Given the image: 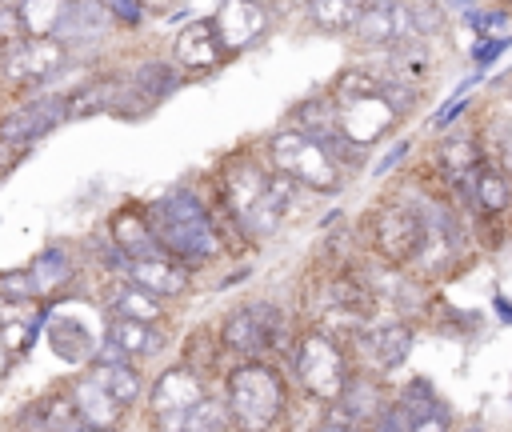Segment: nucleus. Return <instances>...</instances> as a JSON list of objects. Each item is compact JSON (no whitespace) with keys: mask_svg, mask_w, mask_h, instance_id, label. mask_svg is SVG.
<instances>
[{"mask_svg":"<svg viewBox=\"0 0 512 432\" xmlns=\"http://www.w3.org/2000/svg\"><path fill=\"white\" fill-rule=\"evenodd\" d=\"M508 44H512V32H508V36H480V44L472 48V60L484 68V64H492L496 56H504Z\"/></svg>","mask_w":512,"mask_h":432,"instance_id":"nucleus-39","label":"nucleus"},{"mask_svg":"<svg viewBox=\"0 0 512 432\" xmlns=\"http://www.w3.org/2000/svg\"><path fill=\"white\" fill-rule=\"evenodd\" d=\"M484 140H488L484 156H488L496 168H504V172L512 176V96H504V100H496V104H492V112H488V128H484Z\"/></svg>","mask_w":512,"mask_h":432,"instance_id":"nucleus-25","label":"nucleus"},{"mask_svg":"<svg viewBox=\"0 0 512 432\" xmlns=\"http://www.w3.org/2000/svg\"><path fill=\"white\" fill-rule=\"evenodd\" d=\"M480 160H484V144L476 140V132H448L444 140H440V148H436V164H440V172H444V180L452 184V180H460V176H468L472 168H480Z\"/></svg>","mask_w":512,"mask_h":432,"instance_id":"nucleus-23","label":"nucleus"},{"mask_svg":"<svg viewBox=\"0 0 512 432\" xmlns=\"http://www.w3.org/2000/svg\"><path fill=\"white\" fill-rule=\"evenodd\" d=\"M176 84H180L176 68H172V64H160V60L140 64V68H136V76H132V88L144 96V104H156L160 96L176 92Z\"/></svg>","mask_w":512,"mask_h":432,"instance_id":"nucleus-31","label":"nucleus"},{"mask_svg":"<svg viewBox=\"0 0 512 432\" xmlns=\"http://www.w3.org/2000/svg\"><path fill=\"white\" fill-rule=\"evenodd\" d=\"M220 192H224V204L228 212L236 216V224L248 232V236H272L296 196V184L280 172H264L256 160L240 156L224 168L220 176Z\"/></svg>","mask_w":512,"mask_h":432,"instance_id":"nucleus-1","label":"nucleus"},{"mask_svg":"<svg viewBox=\"0 0 512 432\" xmlns=\"http://www.w3.org/2000/svg\"><path fill=\"white\" fill-rule=\"evenodd\" d=\"M408 24H412L416 40L440 36L448 28V4H440V0H412L408 4Z\"/></svg>","mask_w":512,"mask_h":432,"instance_id":"nucleus-34","label":"nucleus"},{"mask_svg":"<svg viewBox=\"0 0 512 432\" xmlns=\"http://www.w3.org/2000/svg\"><path fill=\"white\" fill-rule=\"evenodd\" d=\"M68 48L60 40H16L8 52H4V76L8 80H44L52 76L60 64H64Z\"/></svg>","mask_w":512,"mask_h":432,"instance_id":"nucleus-10","label":"nucleus"},{"mask_svg":"<svg viewBox=\"0 0 512 432\" xmlns=\"http://www.w3.org/2000/svg\"><path fill=\"white\" fill-rule=\"evenodd\" d=\"M44 428H48V432H96V428H88V424L76 416L72 400H52V404H44Z\"/></svg>","mask_w":512,"mask_h":432,"instance_id":"nucleus-35","label":"nucleus"},{"mask_svg":"<svg viewBox=\"0 0 512 432\" xmlns=\"http://www.w3.org/2000/svg\"><path fill=\"white\" fill-rule=\"evenodd\" d=\"M468 212L476 220H500L512 212V176L496 168L488 156L472 172V192H468Z\"/></svg>","mask_w":512,"mask_h":432,"instance_id":"nucleus-12","label":"nucleus"},{"mask_svg":"<svg viewBox=\"0 0 512 432\" xmlns=\"http://www.w3.org/2000/svg\"><path fill=\"white\" fill-rule=\"evenodd\" d=\"M368 432H412V420H408V412H404L396 400H388L384 412L368 424Z\"/></svg>","mask_w":512,"mask_h":432,"instance_id":"nucleus-38","label":"nucleus"},{"mask_svg":"<svg viewBox=\"0 0 512 432\" xmlns=\"http://www.w3.org/2000/svg\"><path fill=\"white\" fill-rule=\"evenodd\" d=\"M500 4H504V8H508V4H512V0H500Z\"/></svg>","mask_w":512,"mask_h":432,"instance_id":"nucleus-48","label":"nucleus"},{"mask_svg":"<svg viewBox=\"0 0 512 432\" xmlns=\"http://www.w3.org/2000/svg\"><path fill=\"white\" fill-rule=\"evenodd\" d=\"M280 332V316L272 304H244L236 312H228V320L220 324V340L224 348L240 352V356H260Z\"/></svg>","mask_w":512,"mask_h":432,"instance_id":"nucleus-7","label":"nucleus"},{"mask_svg":"<svg viewBox=\"0 0 512 432\" xmlns=\"http://www.w3.org/2000/svg\"><path fill=\"white\" fill-rule=\"evenodd\" d=\"M268 152H272V164L280 176H288L292 184H304V188H316V192H336L344 184V172L340 164L324 152V144H316L312 136L304 132H276L268 140Z\"/></svg>","mask_w":512,"mask_h":432,"instance_id":"nucleus-4","label":"nucleus"},{"mask_svg":"<svg viewBox=\"0 0 512 432\" xmlns=\"http://www.w3.org/2000/svg\"><path fill=\"white\" fill-rule=\"evenodd\" d=\"M228 416L240 432H268L284 408V388H280V376L268 368V364H240L228 372Z\"/></svg>","mask_w":512,"mask_h":432,"instance_id":"nucleus-3","label":"nucleus"},{"mask_svg":"<svg viewBox=\"0 0 512 432\" xmlns=\"http://www.w3.org/2000/svg\"><path fill=\"white\" fill-rule=\"evenodd\" d=\"M92 376L104 384V392H108L120 408H128V404L140 396V376H136L128 364H100V368H92Z\"/></svg>","mask_w":512,"mask_h":432,"instance_id":"nucleus-32","label":"nucleus"},{"mask_svg":"<svg viewBox=\"0 0 512 432\" xmlns=\"http://www.w3.org/2000/svg\"><path fill=\"white\" fill-rule=\"evenodd\" d=\"M68 8H72V0H20L16 16H20V28H24V36L48 40V36H52V32L64 24Z\"/></svg>","mask_w":512,"mask_h":432,"instance_id":"nucleus-26","label":"nucleus"},{"mask_svg":"<svg viewBox=\"0 0 512 432\" xmlns=\"http://www.w3.org/2000/svg\"><path fill=\"white\" fill-rule=\"evenodd\" d=\"M384 392H380V384L372 380V376H360V372H352L348 376V384H344V392H340V400L332 404V420L336 424H356V428H368L380 412H384Z\"/></svg>","mask_w":512,"mask_h":432,"instance_id":"nucleus-13","label":"nucleus"},{"mask_svg":"<svg viewBox=\"0 0 512 432\" xmlns=\"http://www.w3.org/2000/svg\"><path fill=\"white\" fill-rule=\"evenodd\" d=\"M72 408H76V416L88 424V428H96V432H112L116 424H120V404L104 392V384L88 372V376H80L76 384H72Z\"/></svg>","mask_w":512,"mask_h":432,"instance_id":"nucleus-15","label":"nucleus"},{"mask_svg":"<svg viewBox=\"0 0 512 432\" xmlns=\"http://www.w3.org/2000/svg\"><path fill=\"white\" fill-rule=\"evenodd\" d=\"M32 280H36V292L44 296V292H56L68 276H72V264H68V256L60 252V248H48V252H40L36 260H32Z\"/></svg>","mask_w":512,"mask_h":432,"instance_id":"nucleus-33","label":"nucleus"},{"mask_svg":"<svg viewBox=\"0 0 512 432\" xmlns=\"http://www.w3.org/2000/svg\"><path fill=\"white\" fill-rule=\"evenodd\" d=\"M112 240L128 260H148V256L160 252V244L152 236V224L140 208H124V212L112 216Z\"/></svg>","mask_w":512,"mask_h":432,"instance_id":"nucleus-21","label":"nucleus"},{"mask_svg":"<svg viewBox=\"0 0 512 432\" xmlns=\"http://www.w3.org/2000/svg\"><path fill=\"white\" fill-rule=\"evenodd\" d=\"M496 308H500V316L512 324V304H508V296H496Z\"/></svg>","mask_w":512,"mask_h":432,"instance_id":"nucleus-46","label":"nucleus"},{"mask_svg":"<svg viewBox=\"0 0 512 432\" xmlns=\"http://www.w3.org/2000/svg\"><path fill=\"white\" fill-rule=\"evenodd\" d=\"M112 432H116V428H112Z\"/></svg>","mask_w":512,"mask_h":432,"instance_id":"nucleus-49","label":"nucleus"},{"mask_svg":"<svg viewBox=\"0 0 512 432\" xmlns=\"http://www.w3.org/2000/svg\"><path fill=\"white\" fill-rule=\"evenodd\" d=\"M372 244L392 268H408L424 244V208L412 200H392L372 212Z\"/></svg>","mask_w":512,"mask_h":432,"instance_id":"nucleus-6","label":"nucleus"},{"mask_svg":"<svg viewBox=\"0 0 512 432\" xmlns=\"http://www.w3.org/2000/svg\"><path fill=\"white\" fill-rule=\"evenodd\" d=\"M352 36L360 48H396L412 36L408 24V0H368L360 20L352 24Z\"/></svg>","mask_w":512,"mask_h":432,"instance_id":"nucleus-9","label":"nucleus"},{"mask_svg":"<svg viewBox=\"0 0 512 432\" xmlns=\"http://www.w3.org/2000/svg\"><path fill=\"white\" fill-rule=\"evenodd\" d=\"M464 108H468V100H464V96H456V100H452V104H448V108H444V112L436 116V128H444L448 120H456V116H460Z\"/></svg>","mask_w":512,"mask_h":432,"instance_id":"nucleus-43","label":"nucleus"},{"mask_svg":"<svg viewBox=\"0 0 512 432\" xmlns=\"http://www.w3.org/2000/svg\"><path fill=\"white\" fill-rule=\"evenodd\" d=\"M60 32V44H96L104 32H108V8L104 0H72L64 24L56 28Z\"/></svg>","mask_w":512,"mask_h":432,"instance_id":"nucleus-20","label":"nucleus"},{"mask_svg":"<svg viewBox=\"0 0 512 432\" xmlns=\"http://www.w3.org/2000/svg\"><path fill=\"white\" fill-rule=\"evenodd\" d=\"M220 56H224V48H220V40H216L212 16H208V20H192V24L176 36V60H180L184 68H212V64H220Z\"/></svg>","mask_w":512,"mask_h":432,"instance_id":"nucleus-22","label":"nucleus"},{"mask_svg":"<svg viewBox=\"0 0 512 432\" xmlns=\"http://www.w3.org/2000/svg\"><path fill=\"white\" fill-rule=\"evenodd\" d=\"M480 36H508V8L500 4V8H476V12H468L464 16Z\"/></svg>","mask_w":512,"mask_h":432,"instance_id":"nucleus-37","label":"nucleus"},{"mask_svg":"<svg viewBox=\"0 0 512 432\" xmlns=\"http://www.w3.org/2000/svg\"><path fill=\"white\" fill-rule=\"evenodd\" d=\"M152 236L160 252L176 260H208L220 252V236L204 212V204L188 188H172L152 204Z\"/></svg>","mask_w":512,"mask_h":432,"instance_id":"nucleus-2","label":"nucleus"},{"mask_svg":"<svg viewBox=\"0 0 512 432\" xmlns=\"http://www.w3.org/2000/svg\"><path fill=\"white\" fill-rule=\"evenodd\" d=\"M64 108H68L64 100H36V104H24V108H16V112H8V116L0 120V140H4V144H28V140H36L40 132H48Z\"/></svg>","mask_w":512,"mask_h":432,"instance_id":"nucleus-18","label":"nucleus"},{"mask_svg":"<svg viewBox=\"0 0 512 432\" xmlns=\"http://www.w3.org/2000/svg\"><path fill=\"white\" fill-rule=\"evenodd\" d=\"M400 156H404V144H396V148H392V152H388V156H384V160L376 164V176H384V172H388V168H392V164H396Z\"/></svg>","mask_w":512,"mask_h":432,"instance_id":"nucleus-45","label":"nucleus"},{"mask_svg":"<svg viewBox=\"0 0 512 432\" xmlns=\"http://www.w3.org/2000/svg\"><path fill=\"white\" fill-rule=\"evenodd\" d=\"M48 340H52L56 356H64L68 364H80V360H88V352H96L92 336H88L84 324H76V320H56V324L48 328Z\"/></svg>","mask_w":512,"mask_h":432,"instance_id":"nucleus-30","label":"nucleus"},{"mask_svg":"<svg viewBox=\"0 0 512 432\" xmlns=\"http://www.w3.org/2000/svg\"><path fill=\"white\" fill-rule=\"evenodd\" d=\"M4 368H8V352H4V344H0V376H4Z\"/></svg>","mask_w":512,"mask_h":432,"instance_id":"nucleus-47","label":"nucleus"},{"mask_svg":"<svg viewBox=\"0 0 512 432\" xmlns=\"http://www.w3.org/2000/svg\"><path fill=\"white\" fill-rule=\"evenodd\" d=\"M292 132H304V136H312L316 144L328 140V136H336V132H340V108H336V100H332V96L300 100V104L292 108Z\"/></svg>","mask_w":512,"mask_h":432,"instance_id":"nucleus-24","label":"nucleus"},{"mask_svg":"<svg viewBox=\"0 0 512 432\" xmlns=\"http://www.w3.org/2000/svg\"><path fill=\"white\" fill-rule=\"evenodd\" d=\"M412 432H456V428H452V412H448V404H440V408H432L428 416L412 420Z\"/></svg>","mask_w":512,"mask_h":432,"instance_id":"nucleus-40","label":"nucleus"},{"mask_svg":"<svg viewBox=\"0 0 512 432\" xmlns=\"http://www.w3.org/2000/svg\"><path fill=\"white\" fill-rule=\"evenodd\" d=\"M296 376L320 404H336L352 372H348L340 344L316 328V332H304L296 344Z\"/></svg>","mask_w":512,"mask_h":432,"instance_id":"nucleus-5","label":"nucleus"},{"mask_svg":"<svg viewBox=\"0 0 512 432\" xmlns=\"http://www.w3.org/2000/svg\"><path fill=\"white\" fill-rule=\"evenodd\" d=\"M368 0H308V20L320 32H352Z\"/></svg>","mask_w":512,"mask_h":432,"instance_id":"nucleus-29","label":"nucleus"},{"mask_svg":"<svg viewBox=\"0 0 512 432\" xmlns=\"http://www.w3.org/2000/svg\"><path fill=\"white\" fill-rule=\"evenodd\" d=\"M364 348H368L376 372H392V368H400V364L408 360V352H412V324H408V320L376 324L372 332H364Z\"/></svg>","mask_w":512,"mask_h":432,"instance_id":"nucleus-16","label":"nucleus"},{"mask_svg":"<svg viewBox=\"0 0 512 432\" xmlns=\"http://www.w3.org/2000/svg\"><path fill=\"white\" fill-rule=\"evenodd\" d=\"M20 36H24V28H20V16H16V8L0 4V44H16Z\"/></svg>","mask_w":512,"mask_h":432,"instance_id":"nucleus-41","label":"nucleus"},{"mask_svg":"<svg viewBox=\"0 0 512 432\" xmlns=\"http://www.w3.org/2000/svg\"><path fill=\"white\" fill-rule=\"evenodd\" d=\"M200 400H204V380H200L192 368H184V364L164 368L160 380L152 384V412H156V416L184 412V408H192V404H200Z\"/></svg>","mask_w":512,"mask_h":432,"instance_id":"nucleus-14","label":"nucleus"},{"mask_svg":"<svg viewBox=\"0 0 512 432\" xmlns=\"http://www.w3.org/2000/svg\"><path fill=\"white\" fill-rule=\"evenodd\" d=\"M128 280H136L140 288H148L152 296L164 300V296H180V292L188 288V268H184L180 260L156 252V256H148V260H132Z\"/></svg>","mask_w":512,"mask_h":432,"instance_id":"nucleus-17","label":"nucleus"},{"mask_svg":"<svg viewBox=\"0 0 512 432\" xmlns=\"http://www.w3.org/2000/svg\"><path fill=\"white\" fill-rule=\"evenodd\" d=\"M312 432H368V428H356V424H336V420H324V424H316Z\"/></svg>","mask_w":512,"mask_h":432,"instance_id":"nucleus-44","label":"nucleus"},{"mask_svg":"<svg viewBox=\"0 0 512 432\" xmlns=\"http://www.w3.org/2000/svg\"><path fill=\"white\" fill-rule=\"evenodd\" d=\"M336 108H340V136H348L360 148H372L396 120V112L388 108L384 96H364V100H348Z\"/></svg>","mask_w":512,"mask_h":432,"instance_id":"nucleus-11","label":"nucleus"},{"mask_svg":"<svg viewBox=\"0 0 512 432\" xmlns=\"http://www.w3.org/2000/svg\"><path fill=\"white\" fill-rule=\"evenodd\" d=\"M212 28H216V40H220L224 56L228 52H244L256 40H264L268 8L260 0H220V8L212 12Z\"/></svg>","mask_w":512,"mask_h":432,"instance_id":"nucleus-8","label":"nucleus"},{"mask_svg":"<svg viewBox=\"0 0 512 432\" xmlns=\"http://www.w3.org/2000/svg\"><path fill=\"white\" fill-rule=\"evenodd\" d=\"M40 292H36V280L28 268H16V272H4L0 276V300H12V304H32Z\"/></svg>","mask_w":512,"mask_h":432,"instance_id":"nucleus-36","label":"nucleus"},{"mask_svg":"<svg viewBox=\"0 0 512 432\" xmlns=\"http://www.w3.org/2000/svg\"><path fill=\"white\" fill-rule=\"evenodd\" d=\"M160 432H224L232 424L228 416V404L216 400V396H204L200 404L184 408V412H168V416H156Z\"/></svg>","mask_w":512,"mask_h":432,"instance_id":"nucleus-19","label":"nucleus"},{"mask_svg":"<svg viewBox=\"0 0 512 432\" xmlns=\"http://www.w3.org/2000/svg\"><path fill=\"white\" fill-rule=\"evenodd\" d=\"M104 8H108L112 16H120V20H128V24L140 20V0H104Z\"/></svg>","mask_w":512,"mask_h":432,"instance_id":"nucleus-42","label":"nucleus"},{"mask_svg":"<svg viewBox=\"0 0 512 432\" xmlns=\"http://www.w3.org/2000/svg\"><path fill=\"white\" fill-rule=\"evenodd\" d=\"M124 356H148L164 344V336L152 328V324H140V320H124V316H112L108 332H104Z\"/></svg>","mask_w":512,"mask_h":432,"instance_id":"nucleus-28","label":"nucleus"},{"mask_svg":"<svg viewBox=\"0 0 512 432\" xmlns=\"http://www.w3.org/2000/svg\"><path fill=\"white\" fill-rule=\"evenodd\" d=\"M112 312L124 316V320L152 324V320L164 312V304H160V296H152V292L140 288L136 280H120V284L112 288Z\"/></svg>","mask_w":512,"mask_h":432,"instance_id":"nucleus-27","label":"nucleus"}]
</instances>
